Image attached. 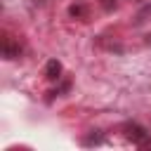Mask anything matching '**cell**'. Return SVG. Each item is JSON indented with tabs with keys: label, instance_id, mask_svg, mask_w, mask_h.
Instances as JSON below:
<instances>
[{
	"label": "cell",
	"instance_id": "cell-2",
	"mask_svg": "<svg viewBox=\"0 0 151 151\" xmlns=\"http://www.w3.org/2000/svg\"><path fill=\"white\" fill-rule=\"evenodd\" d=\"M59 73H61V64H59L57 59H50V61H47V68H45V76H47L50 80H54V78H59Z\"/></svg>",
	"mask_w": 151,
	"mask_h": 151
},
{
	"label": "cell",
	"instance_id": "cell-1",
	"mask_svg": "<svg viewBox=\"0 0 151 151\" xmlns=\"http://www.w3.org/2000/svg\"><path fill=\"white\" fill-rule=\"evenodd\" d=\"M127 130H130V132H127V137H130L132 142H137V144H151V142H149V132H146V130H142V127H137V125H130Z\"/></svg>",
	"mask_w": 151,
	"mask_h": 151
},
{
	"label": "cell",
	"instance_id": "cell-3",
	"mask_svg": "<svg viewBox=\"0 0 151 151\" xmlns=\"http://www.w3.org/2000/svg\"><path fill=\"white\" fill-rule=\"evenodd\" d=\"M71 14H78V17H83V14H85V7H80V5H73V7H71Z\"/></svg>",
	"mask_w": 151,
	"mask_h": 151
}]
</instances>
